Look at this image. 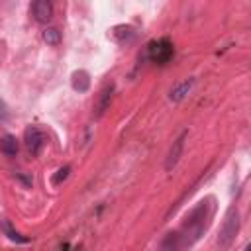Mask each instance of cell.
<instances>
[{
    "mask_svg": "<svg viewBox=\"0 0 251 251\" xmlns=\"http://www.w3.org/2000/svg\"><path fill=\"white\" fill-rule=\"evenodd\" d=\"M178 247H182L178 233H169V235L163 239V243H161V249H178Z\"/></svg>",
    "mask_w": 251,
    "mask_h": 251,
    "instance_id": "cell-14",
    "label": "cell"
},
{
    "mask_svg": "<svg viewBox=\"0 0 251 251\" xmlns=\"http://www.w3.org/2000/svg\"><path fill=\"white\" fill-rule=\"evenodd\" d=\"M43 41L47 43V45H59L61 43V31L57 29V27H45L43 29Z\"/></svg>",
    "mask_w": 251,
    "mask_h": 251,
    "instance_id": "cell-13",
    "label": "cell"
},
{
    "mask_svg": "<svg viewBox=\"0 0 251 251\" xmlns=\"http://www.w3.org/2000/svg\"><path fill=\"white\" fill-rule=\"evenodd\" d=\"M192 86H194V78L182 80L180 84H176V86L169 92V100H171V102H180L182 98H186V94L192 90Z\"/></svg>",
    "mask_w": 251,
    "mask_h": 251,
    "instance_id": "cell-9",
    "label": "cell"
},
{
    "mask_svg": "<svg viewBox=\"0 0 251 251\" xmlns=\"http://www.w3.org/2000/svg\"><path fill=\"white\" fill-rule=\"evenodd\" d=\"M33 20L39 24H47L53 18V2L51 0H33L31 2Z\"/></svg>",
    "mask_w": 251,
    "mask_h": 251,
    "instance_id": "cell-6",
    "label": "cell"
},
{
    "mask_svg": "<svg viewBox=\"0 0 251 251\" xmlns=\"http://www.w3.org/2000/svg\"><path fill=\"white\" fill-rule=\"evenodd\" d=\"M173 53H175V47H173V43H171L167 37L155 39V41H151V43L147 45V55H149V59H151L153 63H157V65H165L167 61H171Z\"/></svg>",
    "mask_w": 251,
    "mask_h": 251,
    "instance_id": "cell-3",
    "label": "cell"
},
{
    "mask_svg": "<svg viewBox=\"0 0 251 251\" xmlns=\"http://www.w3.org/2000/svg\"><path fill=\"white\" fill-rule=\"evenodd\" d=\"M186 135H188V131H182V133L173 141V145H171V149H169V153H167V159H165V169H167V171H173V169L176 167V163L180 161L182 151H184Z\"/></svg>",
    "mask_w": 251,
    "mask_h": 251,
    "instance_id": "cell-5",
    "label": "cell"
},
{
    "mask_svg": "<svg viewBox=\"0 0 251 251\" xmlns=\"http://www.w3.org/2000/svg\"><path fill=\"white\" fill-rule=\"evenodd\" d=\"M112 92H114V84H106L98 96V102H96V108H94V118H102L104 112L108 110L110 106V100H112Z\"/></svg>",
    "mask_w": 251,
    "mask_h": 251,
    "instance_id": "cell-7",
    "label": "cell"
},
{
    "mask_svg": "<svg viewBox=\"0 0 251 251\" xmlns=\"http://www.w3.org/2000/svg\"><path fill=\"white\" fill-rule=\"evenodd\" d=\"M24 141H25L27 151L35 157V155H39V153H41V149H43L45 135H43V133H41V129H37L35 126H29V127L25 129V133H24Z\"/></svg>",
    "mask_w": 251,
    "mask_h": 251,
    "instance_id": "cell-4",
    "label": "cell"
},
{
    "mask_svg": "<svg viewBox=\"0 0 251 251\" xmlns=\"http://www.w3.org/2000/svg\"><path fill=\"white\" fill-rule=\"evenodd\" d=\"M0 151L4 153V155H16L18 153V139L14 137V135H4V137H0Z\"/></svg>",
    "mask_w": 251,
    "mask_h": 251,
    "instance_id": "cell-11",
    "label": "cell"
},
{
    "mask_svg": "<svg viewBox=\"0 0 251 251\" xmlns=\"http://www.w3.org/2000/svg\"><path fill=\"white\" fill-rule=\"evenodd\" d=\"M0 227L4 229V233L8 235V239H12V241H16V243H27V241H29L27 237H24V235H20L16 229H12V226H10L6 220H0Z\"/></svg>",
    "mask_w": 251,
    "mask_h": 251,
    "instance_id": "cell-12",
    "label": "cell"
},
{
    "mask_svg": "<svg viewBox=\"0 0 251 251\" xmlns=\"http://www.w3.org/2000/svg\"><path fill=\"white\" fill-rule=\"evenodd\" d=\"M16 178H18L20 182H24L25 186H31V182H33V180H31L29 176H25V175H16Z\"/></svg>",
    "mask_w": 251,
    "mask_h": 251,
    "instance_id": "cell-16",
    "label": "cell"
},
{
    "mask_svg": "<svg viewBox=\"0 0 251 251\" xmlns=\"http://www.w3.org/2000/svg\"><path fill=\"white\" fill-rule=\"evenodd\" d=\"M69 173H71V165H65V167H61L53 176H51V182H53V186H59V184H63L65 180H67V176H69Z\"/></svg>",
    "mask_w": 251,
    "mask_h": 251,
    "instance_id": "cell-15",
    "label": "cell"
},
{
    "mask_svg": "<svg viewBox=\"0 0 251 251\" xmlns=\"http://www.w3.org/2000/svg\"><path fill=\"white\" fill-rule=\"evenodd\" d=\"M237 231H239V210L235 206H231L226 212V218H224V224L220 229V237H218V245L222 249H227L233 243Z\"/></svg>",
    "mask_w": 251,
    "mask_h": 251,
    "instance_id": "cell-2",
    "label": "cell"
},
{
    "mask_svg": "<svg viewBox=\"0 0 251 251\" xmlns=\"http://www.w3.org/2000/svg\"><path fill=\"white\" fill-rule=\"evenodd\" d=\"M210 210H208V200L204 202H200L192 212H190V216L186 218V224H184V227H182V231H184V235H180V245L184 247V245H192L202 233H204V229H206V226H208V218H210Z\"/></svg>",
    "mask_w": 251,
    "mask_h": 251,
    "instance_id": "cell-1",
    "label": "cell"
},
{
    "mask_svg": "<svg viewBox=\"0 0 251 251\" xmlns=\"http://www.w3.org/2000/svg\"><path fill=\"white\" fill-rule=\"evenodd\" d=\"M112 37L120 43H126V41H131L135 37V29L131 25H116L112 29Z\"/></svg>",
    "mask_w": 251,
    "mask_h": 251,
    "instance_id": "cell-10",
    "label": "cell"
},
{
    "mask_svg": "<svg viewBox=\"0 0 251 251\" xmlns=\"http://www.w3.org/2000/svg\"><path fill=\"white\" fill-rule=\"evenodd\" d=\"M71 86L76 92H86L90 88V75L84 69H78L71 75Z\"/></svg>",
    "mask_w": 251,
    "mask_h": 251,
    "instance_id": "cell-8",
    "label": "cell"
}]
</instances>
